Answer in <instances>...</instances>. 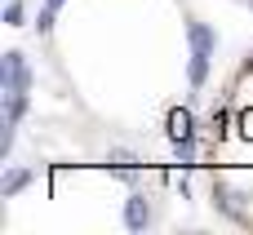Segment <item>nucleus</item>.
I'll list each match as a JSON object with an SVG mask.
<instances>
[{"instance_id":"f257e3e1","label":"nucleus","mask_w":253,"mask_h":235,"mask_svg":"<svg viewBox=\"0 0 253 235\" xmlns=\"http://www.w3.org/2000/svg\"><path fill=\"white\" fill-rule=\"evenodd\" d=\"M209 53H213V31L205 22H191V84H205Z\"/></svg>"},{"instance_id":"20e7f679","label":"nucleus","mask_w":253,"mask_h":235,"mask_svg":"<svg viewBox=\"0 0 253 235\" xmlns=\"http://www.w3.org/2000/svg\"><path fill=\"white\" fill-rule=\"evenodd\" d=\"M22 182H27V173H13V178H9V182H4V196H13V191H18V187H22Z\"/></svg>"},{"instance_id":"39448f33","label":"nucleus","mask_w":253,"mask_h":235,"mask_svg":"<svg viewBox=\"0 0 253 235\" xmlns=\"http://www.w3.org/2000/svg\"><path fill=\"white\" fill-rule=\"evenodd\" d=\"M58 4H62V0H44V9H58Z\"/></svg>"},{"instance_id":"f03ea898","label":"nucleus","mask_w":253,"mask_h":235,"mask_svg":"<svg viewBox=\"0 0 253 235\" xmlns=\"http://www.w3.org/2000/svg\"><path fill=\"white\" fill-rule=\"evenodd\" d=\"M169 133H173V142H187L191 138V116L187 111H173L169 116Z\"/></svg>"},{"instance_id":"7ed1b4c3","label":"nucleus","mask_w":253,"mask_h":235,"mask_svg":"<svg viewBox=\"0 0 253 235\" xmlns=\"http://www.w3.org/2000/svg\"><path fill=\"white\" fill-rule=\"evenodd\" d=\"M147 218H151V213H147V200H142V196H133V200H129L125 222H129V227H147Z\"/></svg>"}]
</instances>
